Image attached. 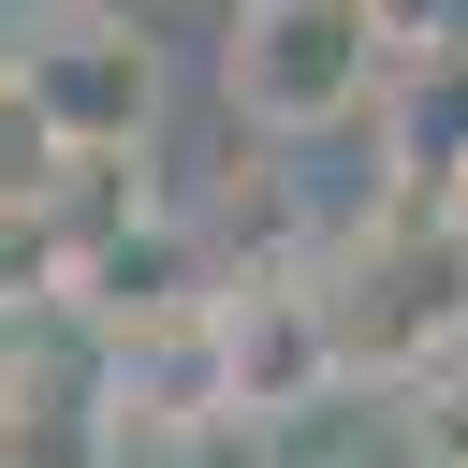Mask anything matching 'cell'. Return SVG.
<instances>
[{
	"mask_svg": "<svg viewBox=\"0 0 468 468\" xmlns=\"http://www.w3.org/2000/svg\"><path fill=\"white\" fill-rule=\"evenodd\" d=\"M307 278H322V322H336V366L351 380H395L410 395L439 351H468V234L439 205L366 190V219H336Z\"/></svg>",
	"mask_w": 468,
	"mask_h": 468,
	"instance_id": "6da1fadb",
	"label": "cell"
},
{
	"mask_svg": "<svg viewBox=\"0 0 468 468\" xmlns=\"http://www.w3.org/2000/svg\"><path fill=\"white\" fill-rule=\"evenodd\" d=\"M395 88V29L366 0H234L219 15V102L263 146H322L351 117H380Z\"/></svg>",
	"mask_w": 468,
	"mask_h": 468,
	"instance_id": "7a4b0ae2",
	"label": "cell"
},
{
	"mask_svg": "<svg viewBox=\"0 0 468 468\" xmlns=\"http://www.w3.org/2000/svg\"><path fill=\"white\" fill-rule=\"evenodd\" d=\"M0 73L58 132V161H146V132H161V29L117 15V0H29V15H0Z\"/></svg>",
	"mask_w": 468,
	"mask_h": 468,
	"instance_id": "3957f363",
	"label": "cell"
},
{
	"mask_svg": "<svg viewBox=\"0 0 468 468\" xmlns=\"http://www.w3.org/2000/svg\"><path fill=\"white\" fill-rule=\"evenodd\" d=\"M219 395L249 424H307V410L351 395L336 322H322V278H219Z\"/></svg>",
	"mask_w": 468,
	"mask_h": 468,
	"instance_id": "277c9868",
	"label": "cell"
},
{
	"mask_svg": "<svg viewBox=\"0 0 468 468\" xmlns=\"http://www.w3.org/2000/svg\"><path fill=\"white\" fill-rule=\"evenodd\" d=\"M102 439H117V468H292L278 424H249V410H205V424H102Z\"/></svg>",
	"mask_w": 468,
	"mask_h": 468,
	"instance_id": "5b68a950",
	"label": "cell"
},
{
	"mask_svg": "<svg viewBox=\"0 0 468 468\" xmlns=\"http://www.w3.org/2000/svg\"><path fill=\"white\" fill-rule=\"evenodd\" d=\"M395 439H410V468H468V351H439L395 395Z\"/></svg>",
	"mask_w": 468,
	"mask_h": 468,
	"instance_id": "8992f818",
	"label": "cell"
},
{
	"mask_svg": "<svg viewBox=\"0 0 468 468\" xmlns=\"http://www.w3.org/2000/svg\"><path fill=\"white\" fill-rule=\"evenodd\" d=\"M439 219H453V234H468V176H453V205H439Z\"/></svg>",
	"mask_w": 468,
	"mask_h": 468,
	"instance_id": "52a82bcc",
	"label": "cell"
}]
</instances>
